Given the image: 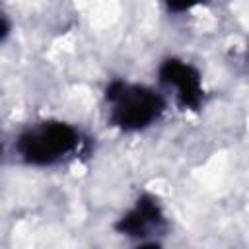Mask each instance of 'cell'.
I'll use <instances>...</instances> for the list:
<instances>
[{
    "mask_svg": "<svg viewBox=\"0 0 249 249\" xmlns=\"http://www.w3.org/2000/svg\"><path fill=\"white\" fill-rule=\"evenodd\" d=\"M105 101L109 105V123L124 132L148 128L165 109V101L156 89L123 80H115L107 86Z\"/></svg>",
    "mask_w": 249,
    "mask_h": 249,
    "instance_id": "6da1fadb",
    "label": "cell"
},
{
    "mask_svg": "<svg viewBox=\"0 0 249 249\" xmlns=\"http://www.w3.org/2000/svg\"><path fill=\"white\" fill-rule=\"evenodd\" d=\"M80 132L64 121H43L21 130L16 138V152L21 161L35 167L60 163L80 148Z\"/></svg>",
    "mask_w": 249,
    "mask_h": 249,
    "instance_id": "7a4b0ae2",
    "label": "cell"
},
{
    "mask_svg": "<svg viewBox=\"0 0 249 249\" xmlns=\"http://www.w3.org/2000/svg\"><path fill=\"white\" fill-rule=\"evenodd\" d=\"M158 76L163 86L173 89L175 101L183 109L196 111L202 105V99H204L202 78L193 64L181 58H165L158 70Z\"/></svg>",
    "mask_w": 249,
    "mask_h": 249,
    "instance_id": "3957f363",
    "label": "cell"
},
{
    "mask_svg": "<svg viewBox=\"0 0 249 249\" xmlns=\"http://www.w3.org/2000/svg\"><path fill=\"white\" fill-rule=\"evenodd\" d=\"M167 222L160 202L152 195H142L117 222V231L146 243L150 237H158L165 231Z\"/></svg>",
    "mask_w": 249,
    "mask_h": 249,
    "instance_id": "277c9868",
    "label": "cell"
},
{
    "mask_svg": "<svg viewBox=\"0 0 249 249\" xmlns=\"http://www.w3.org/2000/svg\"><path fill=\"white\" fill-rule=\"evenodd\" d=\"M163 2H165V6H167L169 12H173V14H183V12H189V10H193L195 6L202 4L204 0H163Z\"/></svg>",
    "mask_w": 249,
    "mask_h": 249,
    "instance_id": "5b68a950",
    "label": "cell"
}]
</instances>
